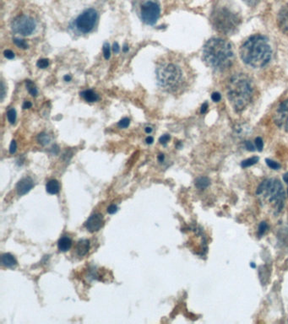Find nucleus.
<instances>
[{
    "label": "nucleus",
    "mask_w": 288,
    "mask_h": 324,
    "mask_svg": "<svg viewBox=\"0 0 288 324\" xmlns=\"http://www.w3.org/2000/svg\"><path fill=\"white\" fill-rule=\"evenodd\" d=\"M156 74L159 87L172 95L183 94L194 81L191 67L178 54L161 57L156 64Z\"/></svg>",
    "instance_id": "nucleus-1"
},
{
    "label": "nucleus",
    "mask_w": 288,
    "mask_h": 324,
    "mask_svg": "<svg viewBox=\"0 0 288 324\" xmlns=\"http://www.w3.org/2000/svg\"><path fill=\"white\" fill-rule=\"evenodd\" d=\"M202 58L211 69L218 72L225 71L234 64V49L227 40L215 37L210 39L204 45Z\"/></svg>",
    "instance_id": "nucleus-2"
},
{
    "label": "nucleus",
    "mask_w": 288,
    "mask_h": 324,
    "mask_svg": "<svg viewBox=\"0 0 288 324\" xmlns=\"http://www.w3.org/2000/svg\"><path fill=\"white\" fill-rule=\"evenodd\" d=\"M242 62L254 69H260L270 63L272 50L267 37L257 34L250 36L240 48Z\"/></svg>",
    "instance_id": "nucleus-3"
},
{
    "label": "nucleus",
    "mask_w": 288,
    "mask_h": 324,
    "mask_svg": "<svg viewBox=\"0 0 288 324\" xmlns=\"http://www.w3.org/2000/svg\"><path fill=\"white\" fill-rule=\"evenodd\" d=\"M255 94V83L246 74H234L227 82V99L236 112L247 108L252 103Z\"/></svg>",
    "instance_id": "nucleus-4"
},
{
    "label": "nucleus",
    "mask_w": 288,
    "mask_h": 324,
    "mask_svg": "<svg viewBox=\"0 0 288 324\" xmlns=\"http://www.w3.org/2000/svg\"><path fill=\"white\" fill-rule=\"evenodd\" d=\"M213 28L224 36H231L239 28L242 17L239 11L229 2H222L216 6L211 16Z\"/></svg>",
    "instance_id": "nucleus-5"
},
{
    "label": "nucleus",
    "mask_w": 288,
    "mask_h": 324,
    "mask_svg": "<svg viewBox=\"0 0 288 324\" xmlns=\"http://www.w3.org/2000/svg\"><path fill=\"white\" fill-rule=\"evenodd\" d=\"M256 194L261 205L272 214H280L284 209L285 190L278 179L270 178L263 181L258 187Z\"/></svg>",
    "instance_id": "nucleus-6"
},
{
    "label": "nucleus",
    "mask_w": 288,
    "mask_h": 324,
    "mask_svg": "<svg viewBox=\"0 0 288 324\" xmlns=\"http://www.w3.org/2000/svg\"><path fill=\"white\" fill-rule=\"evenodd\" d=\"M140 20L149 26H153L161 16V6L157 0H142L138 7Z\"/></svg>",
    "instance_id": "nucleus-7"
},
{
    "label": "nucleus",
    "mask_w": 288,
    "mask_h": 324,
    "mask_svg": "<svg viewBox=\"0 0 288 324\" xmlns=\"http://www.w3.org/2000/svg\"><path fill=\"white\" fill-rule=\"evenodd\" d=\"M97 19V11L95 9H87L74 20L72 28L78 35L90 33L96 26Z\"/></svg>",
    "instance_id": "nucleus-8"
},
{
    "label": "nucleus",
    "mask_w": 288,
    "mask_h": 324,
    "mask_svg": "<svg viewBox=\"0 0 288 324\" xmlns=\"http://www.w3.org/2000/svg\"><path fill=\"white\" fill-rule=\"evenodd\" d=\"M37 24L34 18L26 15H21L14 19L11 22L13 32L22 36H30L36 31Z\"/></svg>",
    "instance_id": "nucleus-9"
},
{
    "label": "nucleus",
    "mask_w": 288,
    "mask_h": 324,
    "mask_svg": "<svg viewBox=\"0 0 288 324\" xmlns=\"http://www.w3.org/2000/svg\"><path fill=\"white\" fill-rule=\"evenodd\" d=\"M272 117L275 125L288 133V98L278 103Z\"/></svg>",
    "instance_id": "nucleus-10"
},
{
    "label": "nucleus",
    "mask_w": 288,
    "mask_h": 324,
    "mask_svg": "<svg viewBox=\"0 0 288 324\" xmlns=\"http://www.w3.org/2000/svg\"><path fill=\"white\" fill-rule=\"evenodd\" d=\"M104 220L102 214L99 213H95L90 216L89 219L86 222V227L90 233H97L103 226Z\"/></svg>",
    "instance_id": "nucleus-11"
},
{
    "label": "nucleus",
    "mask_w": 288,
    "mask_h": 324,
    "mask_svg": "<svg viewBox=\"0 0 288 324\" xmlns=\"http://www.w3.org/2000/svg\"><path fill=\"white\" fill-rule=\"evenodd\" d=\"M278 27L284 34H288V5L280 9L277 16Z\"/></svg>",
    "instance_id": "nucleus-12"
},
{
    "label": "nucleus",
    "mask_w": 288,
    "mask_h": 324,
    "mask_svg": "<svg viewBox=\"0 0 288 324\" xmlns=\"http://www.w3.org/2000/svg\"><path fill=\"white\" fill-rule=\"evenodd\" d=\"M34 187L33 180L31 177H25L21 179L16 185V192L19 196H23L28 194Z\"/></svg>",
    "instance_id": "nucleus-13"
},
{
    "label": "nucleus",
    "mask_w": 288,
    "mask_h": 324,
    "mask_svg": "<svg viewBox=\"0 0 288 324\" xmlns=\"http://www.w3.org/2000/svg\"><path fill=\"white\" fill-rule=\"evenodd\" d=\"M75 250H76L77 255L79 257L87 255L90 250V241L87 240V239H82V240L79 241L77 243Z\"/></svg>",
    "instance_id": "nucleus-14"
},
{
    "label": "nucleus",
    "mask_w": 288,
    "mask_h": 324,
    "mask_svg": "<svg viewBox=\"0 0 288 324\" xmlns=\"http://www.w3.org/2000/svg\"><path fill=\"white\" fill-rule=\"evenodd\" d=\"M1 263L6 268H13L17 265V261L11 253H5L1 258Z\"/></svg>",
    "instance_id": "nucleus-15"
},
{
    "label": "nucleus",
    "mask_w": 288,
    "mask_h": 324,
    "mask_svg": "<svg viewBox=\"0 0 288 324\" xmlns=\"http://www.w3.org/2000/svg\"><path fill=\"white\" fill-rule=\"evenodd\" d=\"M80 97L86 102H90V103L97 102L99 100V96L96 92L93 91L92 89H86V90L80 92Z\"/></svg>",
    "instance_id": "nucleus-16"
},
{
    "label": "nucleus",
    "mask_w": 288,
    "mask_h": 324,
    "mask_svg": "<svg viewBox=\"0 0 288 324\" xmlns=\"http://www.w3.org/2000/svg\"><path fill=\"white\" fill-rule=\"evenodd\" d=\"M46 190L49 194H52V195L58 194L60 191V184L55 179H52L50 181H48L46 185Z\"/></svg>",
    "instance_id": "nucleus-17"
},
{
    "label": "nucleus",
    "mask_w": 288,
    "mask_h": 324,
    "mask_svg": "<svg viewBox=\"0 0 288 324\" xmlns=\"http://www.w3.org/2000/svg\"><path fill=\"white\" fill-rule=\"evenodd\" d=\"M72 247V240L69 237H63L59 239L58 242V248L59 250L61 252H67L69 251Z\"/></svg>",
    "instance_id": "nucleus-18"
},
{
    "label": "nucleus",
    "mask_w": 288,
    "mask_h": 324,
    "mask_svg": "<svg viewBox=\"0 0 288 324\" xmlns=\"http://www.w3.org/2000/svg\"><path fill=\"white\" fill-rule=\"evenodd\" d=\"M194 184H195L197 189H200V190H204L211 185V181L207 176H200V177L196 178V180L194 181Z\"/></svg>",
    "instance_id": "nucleus-19"
},
{
    "label": "nucleus",
    "mask_w": 288,
    "mask_h": 324,
    "mask_svg": "<svg viewBox=\"0 0 288 324\" xmlns=\"http://www.w3.org/2000/svg\"><path fill=\"white\" fill-rule=\"evenodd\" d=\"M259 157L257 156H254V157H251V158L247 159V160H244L241 162V166L242 168H247V167H250V166H254L255 164L257 163L259 161Z\"/></svg>",
    "instance_id": "nucleus-20"
},
{
    "label": "nucleus",
    "mask_w": 288,
    "mask_h": 324,
    "mask_svg": "<svg viewBox=\"0 0 288 324\" xmlns=\"http://www.w3.org/2000/svg\"><path fill=\"white\" fill-rule=\"evenodd\" d=\"M26 89H28L29 93H30L32 97H36V96H37V94H38L37 88H36L33 82L31 81V80H29V79L28 80H26Z\"/></svg>",
    "instance_id": "nucleus-21"
},
{
    "label": "nucleus",
    "mask_w": 288,
    "mask_h": 324,
    "mask_svg": "<svg viewBox=\"0 0 288 324\" xmlns=\"http://www.w3.org/2000/svg\"><path fill=\"white\" fill-rule=\"evenodd\" d=\"M37 141H38V143L40 144V145L45 146L50 143L51 138H50V136H49L48 133H41L37 136Z\"/></svg>",
    "instance_id": "nucleus-22"
},
{
    "label": "nucleus",
    "mask_w": 288,
    "mask_h": 324,
    "mask_svg": "<svg viewBox=\"0 0 288 324\" xmlns=\"http://www.w3.org/2000/svg\"><path fill=\"white\" fill-rule=\"evenodd\" d=\"M7 118L11 124H15L16 122V111L15 108H11L7 113Z\"/></svg>",
    "instance_id": "nucleus-23"
},
{
    "label": "nucleus",
    "mask_w": 288,
    "mask_h": 324,
    "mask_svg": "<svg viewBox=\"0 0 288 324\" xmlns=\"http://www.w3.org/2000/svg\"><path fill=\"white\" fill-rule=\"evenodd\" d=\"M14 43L16 44V46L18 47L19 49H28V44L26 43L25 40L20 38H14Z\"/></svg>",
    "instance_id": "nucleus-24"
},
{
    "label": "nucleus",
    "mask_w": 288,
    "mask_h": 324,
    "mask_svg": "<svg viewBox=\"0 0 288 324\" xmlns=\"http://www.w3.org/2000/svg\"><path fill=\"white\" fill-rule=\"evenodd\" d=\"M102 51H103V56H104L105 59L108 60L111 57V48H110L109 43H107V42L104 43L102 47Z\"/></svg>",
    "instance_id": "nucleus-25"
},
{
    "label": "nucleus",
    "mask_w": 288,
    "mask_h": 324,
    "mask_svg": "<svg viewBox=\"0 0 288 324\" xmlns=\"http://www.w3.org/2000/svg\"><path fill=\"white\" fill-rule=\"evenodd\" d=\"M265 162H266V165H267L270 169H273V170H278V169L280 168V164L278 162H275V161L270 160V159H266L265 160Z\"/></svg>",
    "instance_id": "nucleus-26"
},
{
    "label": "nucleus",
    "mask_w": 288,
    "mask_h": 324,
    "mask_svg": "<svg viewBox=\"0 0 288 324\" xmlns=\"http://www.w3.org/2000/svg\"><path fill=\"white\" fill-rule=\"evenodd\" d=\"M36 66L40 68V69H46L49 66V60L47 59H39L37 63H36Z\"/></svg>",
    "instance_id": "nucleus-27"
},
{
    "label": "nucleus",
    "mask_w": 288,
    "mask_h": 324,
    "mask_svg": "<svg viewBox=\"0 0 288 324\" xmlns=\"http://www.w3.org/2000/svg\"><path fill=\"white\" fill-rule=\"evenodd\" d=\"M130 120L128 118H124L117 123V126L120 128H126L130 126Z\"/></svg>",
    "instance_id": "nucleus-28"
},
{
    "label": "nucleus",
    "mask_w": 288,
    "mask_h": 324,
    "mask_svg": "<svg viewBox=\"0 0 288 324\" xmlns=\"http://www.w3.org/2000/svg\"><path fill=\"white\" fill-rule=\"evenodd\" d=\"M267 224L265 221H262L259 225V236L262 237L265 234V232L267 230Z\"/></svg>",
    "instance_id": "nucleus-29"
},
{
    "label": "nucleus",
    "mask_w": 288,
    "mask_h": 324,
    "mask_svg": "<svg viewBox=\"0 0 288 324\" xmlns=\"http://www.w3.org/2000/svg\"><path fill=\"white\" fill-rule=\"evenodd\" d=\"M255 146L258 149V151H262L264 148V143H263L262 138L260 137H257L255 138Z\"/></svg>",
    "instance_id": "nucleus-30"
},
{
    "label": "nucleus",
    "mask_w": 288,
    "mask_h": 324,
    "mask_svg": "<svg viewBox=\"0 0 288 324\" xmlns=\"http://www.w3.org/2000/svg\"><path fill=\"white\" fill-rule=\"evenodd\" d=\"M170 135L169 134H164V135L161 136V138H159V142L162 146H166L167 144L169 143V141H170Z\"/></svg>",
    "instance_id": "nucleus-31"
},
{
    "label": "nucleus",
    "mask_w": 288,
    "mask_h": 324,
    "mask_svg": "<svg viewBox=\"0 0 288 324\" xmlns=\"http://www.w3.org/2000/svg\"><path fill=\"white\" fill-rule=\"evenodd\" d=\"M4 55L6 57V59H13L16 55L14 54L13 52L10 50V49H7L6 51L4 52Z\"/></svg>",
    "instance_id": "nucleus-32"
},
{
    "label": "nucleus",
    "mask_w": 288,
    "mask_h": 324,
    "mask_svg": "<svg viewBox=\"0 0 288 324\" xmlns=\"http://www.w3.org/2000/svg\"><path fill=\"white\" fill-rule=\"evenodd\" d=\"M16 150H17V144L15 141H11V146H10V153L13 155L16 153Z\"/></svg>",
    "instance_id": "nucleus-33"
},
{
    "label": "nucleus",
    "mask_w": 288,
    "mask_h": 324,
    "mask_svg": "<svg viewBox=\"0 0 288 324\" xmlns=\"http://www.w3.org/2000/svg\"><path fill=\"white\" fill-rule=\"evenodd\" d=\"M117 211V206L115 204H111L108 208H107V213L110 214H113Z\"/></svg>",
    "instance_id": "nucleus-34"
},
{
    "label": "nucleus",
    "mask_w": 288,
    "mask_h": 324,
    "mask_svg": "<svg viewBox=\"0 0 288 324\" xmlns=\"http://www.w3.org/2000/svg\"><path fill=\"white\" fill-rule=\"evenodd\" d=\"M242 1H243L246 5H248V6H250V7H253V6H256V5L260 2V0H242Z\"/></svg>",
    "instance_id": "nucleus-35"
},
{
    "label": "nucleus",
    "mask_w": 288,
    "mask_h": 324,
    "mask_svg": "<svg viewBox=\"0 0 288 324\" xmlns=\"http://www.w3.org/2000/svg\"><path fill=\"white\" fill-rule=\"evenodd\" d=\"M245 147H246L248 151H255V146H254V144H253L251 141H246V142H245Z\"/></svg>",
    "instance_id": "nucleus-36"
},
{
    "label": "nucleus",
    "mask_w": 288,
    "mask_h": 324,
    "mask_svg": "<svg viewBox=\"0 0 288 324\" xmlns=\"http://www.w3.org/2000/svg\"><path fill=\"white\" fill-rule=\"evenodd\" d=\"M212 99L215 102H218L222 99V97H221V94L218 93V92H214V93H212Z\"/></svg>",
    "instance_id": "nucleus-37"
},
{
    "label": "nucleus",
    "mask_w": 288,
    "mask_h": 324,
    "mask_svg": "<svg viewBox=\"0 0 288 324\" xmlns=\"http://www.w3.org/2000/svg\"><path fill=\"white\" fill-rule=\"evenodd\" d=\"M207 110H208V103L204 102V104L202 105L201 108H200V113L202 114H204V113H207Z\"/></svg>",
    "instance_id": "nucleus-38"
},
{
    "label": "nucleus",
    "mask_w": 288,
    "mask_h": 324,
    "mask_svg": "<svg viewBox=\"0 0 288 324\" xmlns=\"http://www.w3.org/2000/svg\"><path fill=\"white\" fill-rule=\"evenodd\" d=\"M112 50H113V52H114L115 54H118V53H119L120 47L117 42H114V43H113V46H112Z\"/></svg>",
    "instance_id": "nucleus-39"
},
{
    "label": "nucleus",
    "mask_w": 288,
    "mask_h": 324,
    "mask_svg": "<svg viewBox=\"0 0 288 324\" xmlns=\"http://www.w3.org/2000/svg\"><path fill=\"white\" fill-rule=\"evenodd\" d=\"M31 107H32V103L31 102H29V101H26V102H24L23 106H22L23 109H29Z\"/></svg>",
    "instance_id": "nucleus-40"
},
{
    "label": "nucleus",
    "mask_w": 288,
    "mask_h": 324,
    "mask_svg": "<svg viewBox=\"0 0 288 324\" xmlns=\"http://www.w3.org/2000/svg\"><path fill=\"white\" fill-rule=\"evenodd\" d=\"M146 142L147 145H151V144H153L154 142V138L153 137H151V136H148L147 138H146Z\"/></svg>",
    "instance_id": "nucleus-41"
},
{
    "label": "nucleus",
    "mask_w": 288,
    "mask_h": 324,
    "mask_svg": "<svg viewBox=\"0 0 288 324\" xmlns=\"http://www.w3.org/2000/svg\"><path fill=\"white\" fill-rule=\"evenodd\" d=\"M5 96H6V85H5V83L2 82V97H1L2 101L5 98Z\"/></svg>",
    "instance_id": "nucleus-42"
},
{
    "label": "nucleus",
    "mask_w": 288,
    "mask_h": 324,
    "mask_svg": "<svg viewBox=\"0 0 288 324\" xmlns=\"http://www.w3.org/2000/svg\"><path fill=\"white\" fill-rule=\"evenodd\" d=\"M157 159H158L159 162H163L164 160H165V156H164L163 154H160Z\"/></svg>",
    "instance_id": "nucleus-43"
},
{
    "label": "nucleus",
    "mask_w": 288,
    "mask_h": 324,
    "mask_svg": "<svg viewBox=\"0 0 288 324\" xmlns=\"http://www.w3.org/2000/svg\"><path fill=\"white\" fill-rule=\"evenodd\" d=\"M64 79L66 82L71 81L72 77L69 75V74H66L65 76L64 77Z\"/></svg>",
    "instance_id": "nucleus-44"
},
{
    "label": "nucleus",
    "mask_w": 288,
    "mask_h": 324,
    "mask_svg": "<svg viewBox=\"0 0 288 324\" xmlns=\"http://www.w3.org/2000/svg\"><path fill=\"white\" fill-rule=\"evenodd\" d=\"M283 180H284V181H285V183L287 184L288 185V172H286V173L284 174L283 175Z\"/></svg>",
    "instance_id": "nucleus-45"
},
{
    "label": "nucleus",
    "mask_w": 288,
    "mask_h": 324,
    "mask_svg": "<svg viewBox=\"0 0 288 324\" xmlns=\"http://www.w3.org/2000/svg\"><path fill=\"white\" fill-rule=\"evenodd\" d=\"M152 128L151 127H146V128H145V131H146V133H148V134H150V133H151V132H152Z\"/></svg>",
    "instance_id": "nucleus-46"
},
{
    "label": "nucleus",
    "mask_w": 288,
    "mask_h": 324,
    "mask_svg": "<svg viewBox=\"0 0 288 324\" xmlns=\"http://www.w3.org/2000/svg\"><path fill=\"white\" fill-rule=\"evenodd\" d=\"M129 50H130L129 46H128L127 44H125L124 47H122V51H124V53H127V52H129Z\"/></svg>",
    "instance_id": "nucleus-47"
},
{
    "label": "nucleus",
    "mask_w": 288,
    "mask_h": 324,
    "mask_svg": "<svg viewBox=\"0 0 288 324\" xmlns=\"http://www.w3.org/2000/svg\"><path fill=\"white\" fill-rule=\"evenodd\" d=\"M250 265H251V268H255V267H256L255 263H251V264H250Z\"/></svg>",
    "instance_id": "nucleus-48"
},
{
    "label": "nucleus",
    "mask_w": 288,
    "mask_h": 324,
    "mask_svg": "<svg viewBox=\"0 0 288 324\" xmlns=\"http://www.w3.org/2000/svg\"><path fill=\"white\" fill-rule=\"evenodd\" d=\"M287 196H288V189H287Z\"/></svg>",
    "instance_id": "nucleus-49"
}]
</instances>
